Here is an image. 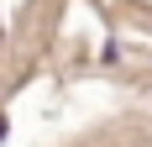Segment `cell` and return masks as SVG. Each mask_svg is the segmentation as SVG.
I'll return each mask as SVG.
<instances>
[{
    "label": "cell",
    "mask_w": 152,
    "mask_h": 147,
    "mask_svg": "<svg viewBox=\"0 0 152 147\" xmlns=\"http://www.w3.org/2000/svg\"><path fill=\"white\" fill-rule=\"evenodd\" d=\"M0 137H5V116H0Z\"/></svg>",
    "instance_id": "cell-1"
}]
</instances>
